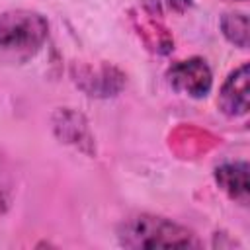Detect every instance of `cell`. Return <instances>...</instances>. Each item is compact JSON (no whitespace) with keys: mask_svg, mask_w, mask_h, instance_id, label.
<instances>
[{"mask_svg":"<svg viewBox=\"0 0 250 250\" xmlns=\"http://www.w3.org/2000/svg\"><path fill=\"white\" fill-rule=\"evenodd\" d=\"M72 80L82 92L92 98H111L121 92L125 84V74L113 64H102L96 70L88 64H74Z\"/></svg>","mask_w":250,"mask_h":250,"instance_id":"cell-4","label":"cell"},{"mask_svg":"<svg viewBox=\"0 0 250 250\" xmlns=\"http://www.w3.org/2000/svg\"><path fill=\"white\" fill-rule=\"evenodd\" d=\"M221 31L234 47H248V16L244 12H225L221 16Z\"/></svg>","mask_w":250,"mask_h":250,"instance_id":"cell-8","label":"cell"},{"mask_svg":"<svg viewBox=\"0 0 250 250\" xmlns=\"http://www.w3.org/2000/svg\"><path fill=\"white\" fill-rule=\"evenodd\" d=\"M53 133L61 143L70 145L88 156L96 154L94 137L90 133L86 117L80 111L72 107H59L53 113Z\"/></svg>","mask_w":250,"mask_h":250,"instance_id":"cell-5","label":"cell"},{"mask_svg":"<svg viewBox=\"0 0 250 250\" xmlns=\"http://www.w3.org/2000/svg\"><path fill=\"white\" fill-rule=\"evenodd\" d=\"M215 182L232 201L248 205V164L244 160L223 162L217 166Z\"/></svg>","mask_w":250,"mask_h":250,"instance_id":"cell-7","label":"cell"},{"mask_svg":"<svg viewBox=\"0 0 250 250\" xmlns=\"http://www.w3.org/2000/svg\"><path fill=\"white\" fill-rule=\"evenodd\" d=\"M217 105L227 117H242L248 113V62L229 72L219 90Z\"/></svg>","mask_w":250,"mask_h":250,"instance_id":"cell-6","label":"cell"},{"mask_svg":"<svg viewBox=\"0 0 250 250\" xmlns=\"http://www.w3.org/2000/svg\"><path fill=\"white\" fill-rule=\"evenodd\" d=\"M49 37V21L35 10L0 14V64H23L33 59Z\"/></svg>","mask_w":250,"mask_h":250,"instance_id":"cell-1","label":"cell"},{"mask_svg":"<svg viewBox=\"0 0 250 250\" xmlns=\"http://www.w3.org/2000/svg\"><path fill=\"white\" fill-rule=\"evenodd\" d=\"M229 2H244V0H229Z\"/></svg>","mask_w":250,"mask_h":250,"instance_id":"cell-9","label":"cell"},{"mask_svg":"<svg viewBox=\"0 0 250 250\" xmlns=\"http://www.w3.org/2000/svg\"><path fill=\"white\" fill-rule=\"evenodd\" d=\"M117 240L123 248H197L201 242L184 225L172 219L139 213L125 219L117 229Z\"/></svg>","mask_w":250,"mask_h":250,"instance_id":"cell-2","label":"cell"},{"mask_svg":"<svg viewBox=\"0 0 250 250\" xmlns=\"http://www.w3.org/2000/svg\"><path fill=\"white\" fill-rule=\"evenodd\" d=\"M166 80L172 90L186 94L189 98H205L213 86V72L205 59L189 57L184 61H176L166 70Z\"/></svg>","mask_w":250,"mask_h":250,"instance_id":"cell-3","label":"cell"}]
</instances>
